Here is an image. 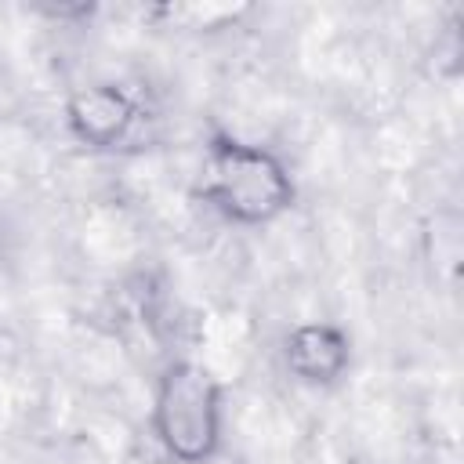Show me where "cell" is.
Listing matches in <instances>:
<instances>
[{
	"instance_id": "6da1fadb",
	"label": "cell",
	"mask_w": 464,
	"mask_h": 464,
	"mask_svg": "<svg viewBox=\"0 0 464 464\" xmlns=\"http://www.w3.org/2000/svg\"><path fill=\"white\" fill-rule=\"evenodd\" d=\"M203 196L239 225H265L294 203L286 167L261 145L214 138L207 156Z\"/></svg>"
},
{
	"instance_id": "7a4b0ae2",
	"label": "cell",
	"mask_w": 464,
	"mask_h": 464,
	"mask_svg": "<svg viewBox=\"0 0 464 464\" xmlns=\"http://www.w3.org/2000/svg\"><path fill=\"white\" fill-rule=\"evenodd\" d=\"M152 431L178 464H203L221 442V388L196 362H170L156 384Z\"/></svg>"
},
{
	"instance_id": "3957f363",
	"label": "cell",
	"mask_w": 464,
	"mask_h": 464,
	"mask_svg": "<svg viewBox=\"0 0 464 464\" xmlns=\"http://www.w3.org/2000/svg\"><path fill=\"white\" fill-rule=\"evenodd\" d=\"M65 116H69L72 134L83 145H91V149H112L134 127L138 105L116 83H91V87H80L69 98Z\"/></svg>"
},
{
	"instance_id": "277c9868",
	"label": "cell",
	"mask_w": 464,
	"mask_h": 464,
	"mask_svg": "<svg viewBox=\"0 0 464 464\" xmlns=\"http://www.w3.org/2000/svg\"><path fill=\"white\" fill-rule=\"evenodd\" d=\"M348 337L330 323H304L286 337V366L308 384H330L348 366Z\"/></svg>"
}]
</instances>
